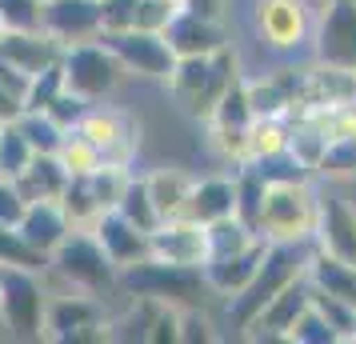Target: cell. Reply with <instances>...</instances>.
Listing matches in <instances>:
<instances>
[{
    "label": "cell",
    "mask_w": 356,
    "mask_h": 344,
    "mask_svg": "<svg viewBox=\"0 0 356 344\" xmlns=\"http://www.w3.org/2000/svg\"><path fill=\"white\" fill-rule=\"evenodd\" d=\"M280 72H284L289 92H292V116L356 104V68H337V65L308 60V65L280 68Z\"/></svg>",
    "instance_id": "obj_8"
},
{
    "label": "cell",
    "mask_w": 356,
    "mask_h": 344,
    "mask_svg": "<svg viewBox=\"0 0 356 344\" xmlns=\"http://www.w3.org/2000/svg\"><path fill=\"white\" fill-rule=\"evenodd\" d=\"M308 304L321 312L328 325L337 328V336L340 341H348V332H353V325H356V309H348L344 300H337V296H328V293H321V288H312V296H308Z\"/></svg>",
    "instance_id": "obj_43"
},
{
    "label": "cell",
    "mask_w": 356,
    "mask_h": 344,
    "mask_svg": "<svg viewBox=\"0 0 356 344\" xmlns=\"http://www.w3.org/2000/svg\"><path fill=\"white\" fill-rule=\"evenodd\" d=\"M180 13H193L200 20H212V24H228L232 20V0H177Z\"/></svg>",
    "instance_id": "obj_48"
},
{
    "label": "cell",
    "mask_w": 356,
    "mask_h": 344,
    "mask_svg": "<svg viewBox=\"0 0 356 344\" xmlns=\"http://www.w3.org/2000/svg\"><path fill=\"white\" fill-rule=\"evenodd\" d=\"M13 184L24 197V204L29 200H60V193H65V184H68V172L60 168V161L52 152H33V161L13 177Z\"/></svg>",
    "instance_id": "obj_25"
},
{
    "label": "cell",
    "mask_w": 356,
    "mask_h": 344,
    "mask_svg": "<svg viewBox=\"0 0 356 344\" xmlns=\"http://www.w3.org/2000/svg\"><path fill=\"white\" fill-rule=\"evenodd\" d=\"M29 161H33V145L24 140V132L17 129V120L0 124V177L13 181Z\"/></svg>",
    "instance_id": "obj_37"
},
{
    "label": "cell",
    "mask_w": 356,
    "mask_h": 344,
    "mask_svg": "<svg viewBox=\"0 0 356 344\" xmlns=\"http://www.w3.org/2000/svg\"><path fill=\"white\" fill-rule=\"evenodd\" d=\"M204 236H209V261H220V256H232V252H244L248 245H257L260 232L252 224H244L241 216H225V220H212L204 224ZM204 261V264H209Z\"/></svg>",
    "instance_id": "obj_30"
},
{
    "label": "cell",
    "mask_w": 356,
    "mask_h": 344,
    "mask_svg": "<svg viewBox=\"0 0 356 344\" xmlns=\"http://www.w3.org/2000/svg\"><path fill=\"white\" fill-rule=\"evenodd\" d=\"M76 132L88 145H97L100 161L116 164V168H132L136 152H140V129H136V120L129 113L113 108V104H100V100L88 104V113L81 116Z\"/></svg>",
    "instance_id": "obj_12"
},
{
    "label": "cell",
    "mask_w": 356,
    "mask_h": 344,
    "mask_svg": "<svg viewBox=\"0 0 356 344\" xmlns=\"http://www.w3.org/2000/svg\"><path fill=\"white\" fill-rule=\"evenodd\" d=\"M180 341H216V325L209 316V304L204 309H180Z\"/></svg>",
    "instance_id": "obj_46"
},
{
    "label": "cell",
    "mask_w": 356,
    "mask_h": 344,
    "mask_svg": "<svg viewBox=\"0 0 356 344\" xmlns=\"http://www.w3.org/2000/svg\"><path fill=\"white\" fill-rule=\"evenodd\" d=\"M0 36H4V24H0Z\"/></svg>",
    "instance_id": "obj_51"
},
{
    "label": "cell",
    "mask_w": 356,
    "mask_h": 344,
    "mask_svg": "<svg viewBox=\"0 0 356 344\" xmlns=\"http://www.w3.org/2000/svg\"><path fill=\"white\" fill-rule=\"evenodd\" d=\"M148 256L168 264H193V268H204L209 261V236H204V224H196L193 216H168L156 229L148 232Z\"/></svg>",
    "instance_id": "obj_15"
},
{
    "label": "cell",
    "mask_w": 356,
    "mask_h": 344,
    "mask_svg": "<svg viewBox=\"0 0 356 344\" xmlns=\"http://www.w3.org/2000/svg\"><path fill=\"white\" fill-rule=\"evenodd\" d=\"M100 40L108 44L124 76H145V81H164L172 65H177V52L168 49L164 33H148V28H120V33H100Z\"/></svg>",
    "instance_id": "obj_13"
},
{
    "label": "cell",
    "mask_w": 356,
    "mask_h": 344,
    "mask_svg": "<svg viewBox=\"0 0 356 344\" xmlns=\"http://www.w3.org/2000/svg\"><path fill=\"white\" fill-rule=\"evenodd\" d=\"M113 316L88 293H52L44 304V341H104Z\"/></svg>",
    "instance_id": "obj_10"
},
{
    "label": "cell",
    "mask_w": 356,
    "mask_h": 344,
    "mask_svg": "<svg viewBox=\"0 0 356 344\" xmlns=\"http://www.w3.org/2000/svg\"><path fill=\"white\" fill-rule=\"evenodd\" d=\"M193 172H184L180 164H156L152 172H145V188L152 197V208L161 213V220L168 216H184L188 208V193H193Z\"/></svg>",
    "instance_id": "obj_24"
},
{
    "label": "cell",
    "mask_w": 356,
    "mask_h": 344,
    "mask_svg": "<svg viewBox=\"0 0 356 344\" xmlns=\"http://www.w3.org/2000/svg\"><path fill=\"white\" fill-rule=\"evenodd\" d=\"M204 124H212V129H236V132H244L252 124V108H248V97H244V72L225 88V97L216 100V108H212V116Z\"/></svg>",
    "instance_id": "obj_33"
},
{
    "label": "cell",
    "mask_w": 356,
    "mask_h": 344,
    "mask_svg": "<svg viewBox=\"0 0 356 344\" xmlns=\"http://www.w3.org/2000/svg\"><path fill=\"white\" fill-rule=\"evenodd\" d=\"M116 213L124 216V220H132L140 232H152L156 224H161V213L152 208V197H148V188H145V177H136V172H129V181H124V188H120V197H116Z\"/></svg>",
    "instance_id": "obj_32"
},
{
    "label": "cell",
    "mask_w": 356,
    "mask_h": 344,
    "mask_svg": "<svg viewBox=\"0 0 356 344\" xmlns=\"http://www.w3.org/2000/svg\"><path fill=\"white\" fill-rule=\"evenodd\" d=\"M289 344H340V336H337V328L324 320L321 312L308 304L296 320H292V328H289V336H284Z\"/></svg>",
    "instance_id": "obj_40"
},
{
    "label": "cell",
    "mask_w": 356,
    "mask_h": 344,
    "mask_svg": "<svg viewBox=\"0 0 356 344\" xmlns=\"http://www.w3.org/2000/svg\"><path fill=\"white\" fill-rule=\"evenodd\" d=\"M40 277L56 280V288H44L49 296L52 293H88V296H100L104 300L108 293H116L120 268L104 256V248L92 236V229H72L49 252V268Z\"/></svg>",
    "instance_id": "obj_1"
},
{
    "label": "cell",
    "mask_w": 356,
    "mask_h": 344,
    "mask_svg": "<svg viewBox=\"0 0 356 344\" xmlns=\"http://www.w3.org/2000/svg\"><path fill=\"white\" fill-rule=\"evenodd\" d=\"M244 97H248L252 116H292V92L280 68L264 76H244Z\"/></svg>",
    "instance_id": "obj_28"
},
{
    "label": "cell",
    "mask_w": 356,
    "mask_h": 344,
    "mask_svg": "<svg viewBox=\"0 0 356 344\" xmlns=\"http://www.w3.org/2000/svg\"><path fill=\"white\" fill-rule=\"evenodd\" d=\"M184 216H193L196 224H212L236 216V177L232 172H212V177H196L193 193H188V208Z\"/></svg>",
    "instance_id": "obj_20"
},
{
    "label": "cell",
    "mask_w": 356,
    "mask_h": 344,
    "mask_svg": "<svg viewBox=\"0 0 356 344\" xmlns=\"http://www.w3.org/2000/svg\"><path fill=\"white\" fill-rule=\"evenodd\" d=\"M17 129L24 132V140L33 145V152H56L60 136H65V129H60L49 113H20Z\"/></svg>",
    "instance_id": "obj_39"
},
{
    "label": "cell",
    "mask_w": 356,
    "mask_h": 344,
    "mask_svg": "<svg viewBox=\"0 0 356 344\" xmlns=\"http://www.w3.org/2000/svg\"><path fill=\"white\" fill-rule=\"evenodd\" d=\"M132 168H116V164H100L97 172H88V188H92V197H97V204L108 213V208H116V197H120V188H124V181H129Z\"/></svg>",
    "instance_id": "obj_42"
},
{
    "label": "cell",
    "mask_w": 356,
    "mask_h": 344,
    "mask_svg": "<svg viewBox=\"0 0 356 344\" xmlns=\"http://www.w3.org/2000/svg\"><path fill=\"white\" fill-rule=\"evenodd\" d=\"M24 216V197L17 193V184L0 177V224H17Z\"/></svg>",
    "instance_id": "obj_49"
},
{
    "label": "cell",
    "mask_w": 356,
    "mask_h": 344,
    "mask_svg": "<svg viewBox=\"0 0 356 344\" xmlns=\"http://www.w3.org/2000/svg\"><path fill=\"white\" fill-rule=\"evenodd\" d=\"M264 252H268V240L260 236L257 245H248L244 252H232V256H220V261H209V264H204V280H209L212 296L228 300V296L241 293L244 284L252 280V272L260 268Z\"/></svg>",
    "instance_id": "obj_22"
},
{
    "label": "cell",
    "mask_w": 356,
    "mask_h": 344,
    "mask_svg": "<svg viewBox=\"0 0 356 344\" xmlns=\"http://www.w3.org/2000/svg\"><path fill=\"white\" fill-rule=\"evenodd\" d=\"M324 148H328V136H324V129L312 116H289V156L305 168L308 177L316 172Z\"/></svg>",
    "instance_id": "obj_29"
},
{
    "label": "cell",
    "mask_w": 356,
    "mask_h": 344,
    "mask_svg": "<svg viewBox=\"0 0 356 344\" xmlns=\"http://www.w3.org/2000/svg\"><path fill=\"white\" fill-rule=\"evenodd\" d=\"M44 280L40 272L0 264V325L8 341H44Z\"/></svg>",
    "instance_id": "obj_7"
},
{
    "label": "cell",
    "mask_w": 356,
    "mask_h": 344,
    "mask_svg": "<svg viewBox=\"0 0 356 344\" xmlns=\"http://www.w3.org/2000/svg\"><path fill=\"white\" fill-rule=\"evenodd\" d=\"M164 40L177 56H212L220 52L225 44H232V28L228 24H212V20H200L193 13H180L168 20L164 28Z\"/></svg>",
    "instance_id": "obj_18"
},
{
    "label": "cell",
    "mask_w": 356,
    "mask_h": 344,
    "mask_svg": "<svg viewBox=\"0 0 356 344\" xmlns=\"http://www.w3.org/2000/svg\"><path fill=\"white\" fill-rule=\"evenodd\" d=\"M308 56L321 65L356 68V0H316Z\"/></svg>",
    "instance_id": "obj_11"
},
{
    "label": "cell",
    "mask_w": 356,
    "mask_h": 344,
    "mask_svg": "<svg viewBox=\"0 0 356 344\" xmlns=\"http://www.w3.org/2000/svg\"><path fill=\"white\" fill-rule=\"evenodd\" d=\"M65 88V68H60V60L49 68H40L36 76H29V88H24V113H44L52 100H56V92Z\"/></svg>",
    "instance_id": "obj_38"
},
{
    "label": "cell",
    "mask_w": 356,
    "mask_h": 344,
    "mask_svg": "<svg viewBox=\"0 0 356 344\" xmlns=\"http://www.w3.org/2000/svg\"><path fill=\"white\" fill-rule=\"evenodd\" d=\"M308 296H312L308 277H296L292 284H284V288H280V293H276L273 300L252 316V325L244 328L241 336L244 341H284L289 328H292V320L308 309Z\"/></svg>",
    "instance_id": "obj_16"
},
{
    "label": "cell",
    "mask_w": 356,
    "mask_h": 344,
    "mask_svg": "<svg viewBox=\"0 0 356 344\" xmlns=\"http://www.w3.org/2000/svg\"><path fill=\"white\" fill-rule=\"evenodd\" d=\"M44 0H0V24L4 33H33L40 28Z\"/></svg>",
    "instance_id": "obj_41"
},
{
    "label": "cell",
    "mask_w": 356,
    "mask_h": 344,
    "mask_svg": "<svg viewBox=\"0 0 356 344\" xmlns=\"http://www.w3.org/2000/svg\"><path fill=\"white\" fill-rule=\"evenodd\" d=\"M56 161H60V168H65L68 177H88V172H97L100 164V152L97 145H88L76 129H68L65 136H60V145H56V152H52Z\"/></svg>",
    "instance_id": "obj_34"
},
{
    "label": "cell",
    "mask_w": 356,
    "mask_h": 344,
    "mask_svg": "<svg viewBox=\"0 0 356 344\" xmlns=\"http://www.w3.org/2000/svg\"><path fill=\"white\" fill-rule=\"evenodd\" d=\"M312 248H321V252L337 256V261L356 264V200L340 197L332 188H321Z\"/></svg>",
    "instance_id": "obj_14"
},
{
    "label": "cell",
    "mask_w": 356,
    "mask_h": 344,
    "mask_svg": "<svg viewBox=\"0 0 356 344\" xmlns=\"http://www.w3.org/2000/svg\"><path fill=\"white\" fill-rule=\"evenodd\" d=\"M60 208H65L72 229H88V224L104 213L97 204V197H92V188H88V177H68L65 193H60Z\"/></svg>",
    "instance_id": "obj_36"
},
{
    "label": "cell",
    "mask_w": 356,
    "mask_h": 344,
    "mask_svg": "<svg viewBox=\"0 0 356 344\" xmlns=\"http://www.w3.org/2000/svg\"><path fill=\"white\" fill-rule=\"evenodd\" d=\"M316 197H321V188L312 184V177L268 181L264 184V200H260L257 232L268 245H312Z\"/></svg>",
    "instance_id": "obj_3"
},
{
    "label": "cell",
    "mask_w": 356,
    "mask_h": 344,
    "mask_svg": "<svg viewBox=\"0 0 356 344\" xmlns=\"http://www.w3.org/2000/svg\"><path fill=\"white\" fill-rule=\"evenodd\" d=\"M289 152V116H252L244 132V164H260Z\"/></svg>",
    "instance_id": "obj_27"
},
{
    "label": "cell",
    "mask_w": 356,
    "mask_h": 344,
    "mask_svg": "<svg viewBox=\"0 0 356 344\" xmlns=\"http://www.w3.org/2000/svg\"><path fill=\"white\" fill-rule=\"evenodd\" d=\"M17 229L24 232V240L33 248L52 252V248L72 232V224H68L60 200H29V204H24V216L17 220Z\"/></svg>",
    "instance_id": "obj_23"
},
{
    "label": "cell",
    "mask_w": 356,
    "mask_h": 344,
    "mask_svg": "<svg viewBox=\"0 0 356 344\" xmlns=\"http://www.w3.org/2000/svg\"><path fill=\"white\" fill-rule=\"evenodd\" d=\"M0 336H4V325H0Z\"/></svg>",
    "instance_id": "obj_52"
},
{
    "label": "cell",
    "mask_w": 356,
    "mask_h": 344,
    "mask_svg": "<svg viewBox=\"0 0 356 344\" xmlns=\"http://www.w3.org/2000/svg\"><path fill=\"white\" fill-rule=\"evenodd\" d=\"M0 56L8 65H17L24 76H36L40 68L56 65L65 56V44L52 40L44 28H33V33H4L0 36Z\"/></svg>",
    "instance_id": "obj_21"
},
{
    "label": "cell",
    "mask_w": 356,
    "mask_h": 344,
    "mask_svg": "<svg viewBox=\"0 0 356 344\" xmlns=\"http://www.w3.org/2000/svg\"><path fill=\"white\" fill-rule=\"evenodd\" d=\"M308 252H312V245H268L260 268L252 272V280H248L236 296L225 300L228 304V312H225L228 328H232V332H244V328L252 325V316H257L284 284H292L296 277H305Z\"/></svg>",
    "instance_id": "obj_5"
},
{
    "label": "cell",
    "mask_w": 356,
    "mask_h": 344,
    "mask_svg": "<svg viewBox=\"0 0 356 344\" xmlns=\"http://www.w3.org/2000/svg\"><path fill=\"white\" fill-rule=\"evenodd\" d=\"M40 28L60 44L92 40L100 36V0H44Z\"/></svg>",
    "instance_id": "obj_17"
},
{
    "label": "cell",
    "mask_w": 356,
    "mask_h": 344,
    "mask_svg": "<svg viewBox=\"0 0 356 344\" xmlns=\"http://www.w3.org/2000/svg\"><path fill=\"white\" fill-rule=\"evenodd\" d=\"M312 177H321L328 184H353L356 181V132L328 140V148H324V156H321Z\"/></svg>",
    "instance_id": "obj_31"
},
{
    "label": "cell",
    "mask_w": 356,
    "mask_h": 344,
    "mask_svg": "<svg viewBox=\"0 0 356 344\" xmlns=\"http://www.w3.org/2000/svg\"><path fill=\"white\" fill-rule=\"evenodd\" d=\"M116 293L164 300V304H172V309H204L212 288H209V280H204V268L168 264V261H156V256H145V261L120 268Z\"/></svg>",
    "instance_id": "obj_4"
},
{
    "label": "cell",
    "mask_w": 356,
    "mask_h": 344,
    "mask_svg": "<svg viewBox=\"0 0 356 344\" xmlns=\"http://www.w3.org/2000/svg\"><path fill=\"white\" fill-rule=\"evenodd\" d=\"M305 277H308L312 288H321V293L344 300L348 309H356V264L337 261V256H328V252H321V248H312V252H308Z\"/></svg>",
    "instance_id": "obj_26"
},
{
    "label": "cell",
    "mask_w": 356,
    "mask_h": 344,
    "mask_svg": "<svg viewBox=\"0 0 356 344\" xmlns=\"http://www.w3.org/2000/svg\"><path fill=\"white\" fill-rule=\"evenodd\" d=\"M24 113V100L17 92H8V88H0V124H8V120H17Z\"/></svg>",
    "instance_id": "obj_50"
},
{
    "label": "cell",
    "mask_w": 356,
    "mask_h": 344,
    "mask_svg": "<svg viewBox=\"0 0 356 344\" xmlns=\"http://www.w3.org/2000/svg\"><path fill=\"white\" fill-rule=\"evenodd\" d=\"M248 20L257 44L280 60L308 52L312 40V20H316V0H252Z\"/></svg>",
    "instance_id": "obj_6"
},
{
    "label": "cell",
    "mask_w": 356,
    "mask_h": 344,
    "mask_svg": "<svg viewBox=\"0 0 356 344\" xmlns=\"http://www.w3.org/2000/svg\"><path fill=\"white\" fill-rule=\"evenodd\" d=\"M88 104H92V100L76 97L72 88H60V92H56V100H52L44 113H49L52 120H56V124H60V129L68 132V129H76V124H81V116L88 113Z\"/></svg>",
    "instance_id": "obj_45"
},
{
    "label": "cell",
    "mask_w": 356,
    "mask_h": 344,
    "mask_svg": "<svg viewBox=\"0 0 356 344\" xmlns=\"http://www.w3.org/2000/svg\"><path fill=\"white\" fill-rule=\"evenodd\" d=\"M60 68H65V88H72V92L84 97V100L113 97L116 84L124 81L120 60L108 52V44H104L100 36H92V40H76V44H65Z\"/></svg>",
    "instance_id": "obj_9"
},
{
    "label": "cell",
    "mask_w": 356,
    "mask_h": 344,
    "mask_svg": "<svg viewBox=\"0 0 356 344\" xmlns=\"http://www.w3.org/2000/svg\"><path fill=\"white\" fill-rule=\"evenodd\" d=\"M0 264L29 268V272H44V268H49V252H40V248L29 245L17 224H0Z\"/></svg>",
    "instance_id": "obj_35"
},
{
    "label": "cell",
    "mask_w": 356,
    "mask_h": 344,
    "mask_svg": "<svg viewBox=\"0 0 356 344\" xmlns=\"http://www.w3.org/2000/svg\"><path fill=\"white\" fill-rule=\"evenodd\" d=\"M236 76H241V56H236L232 44H225L212 56H177V65L164 76V84H168L180 113L204 124L216 108V100L225 97V88Z\"/></svg>",
    "instance_id": "obj_2"
},
{
    "label": "cell",
    "mask_w": 356,
    "mask_h": 344,
    "mask_svg": "<svg viewBox=\"0 0 356 344\" xmlns=\"http://www.w3.org/2000/svg\"><path fill=\"white\" fill-rule=\"evenodd\" d=\"M177 0H136V20L132 28H148V33H164L168 20L177 17Z\"/></svg>",
    "instance_id": "obj_44"
},
{
    "label": "cell",
    "mask_w": 356,
    "mask_h": 344,
    "mask_svg": "<svg viewBox=\"0 0 356 344\" xmlns=\"http://www.w3.org/2000/svg\"><path fill=\"white\" fill-rule=\"evenodd\" d=\"M136 20V0H100V33H120Z\"/></svg>",
    "instance_id": "obj_47"
},
{
    "label": "cell",
    "mask_w": 356,
    "mask_h": 344,
    "mask_svg": "<svg viewBox=\"0 0 356 344\" xmlns=\"http://www.w3.org/2000/svg\"><path fill=\"white\" fill-rule=\"evenodd\" d=\"M88 229H92V236H97L100 248H104V256H108L116 268H129V264L148 256V232H140L132 220H124V216L116 213V208L100 213Z\"/></svg>",
    "instance_id": "obj_19"
}]
</instances>
